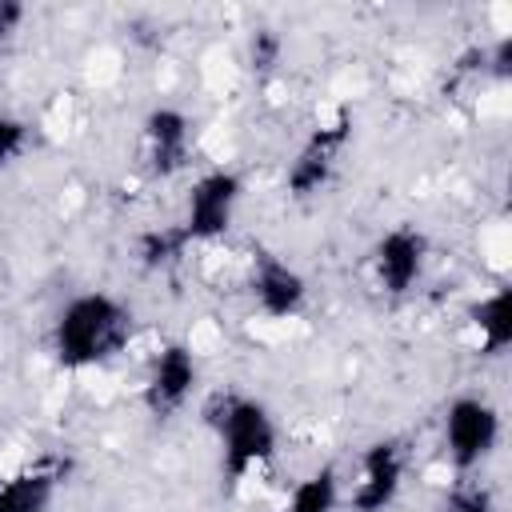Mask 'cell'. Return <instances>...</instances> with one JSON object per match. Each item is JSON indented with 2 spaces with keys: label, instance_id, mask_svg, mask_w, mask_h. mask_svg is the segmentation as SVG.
<instances>
[{
  "label": "cell",
  "instance_id": "7c38bea8",
  "mask_svg": "<svg viewBox=\"0 0 512 512\" xmlns=\"http://www.w3.org/2000/svg\"><path fill=\"white\" fill-rule=\"evenodd\" d=\"M472 328H476V344L484 356H504L512 344V288L496 284L488 296H480V304L472 308Z\"/></svg>",
  "mask_w": 512,
  "mask_h": 512
},
{
  "label": "cell",
  "instance_id": "9c48e42d",
  "mask_svg": "<svg viewBox=\"0 0 512 512\" xmlns=\"http://www.w3.org/2000/svg\"><path fill=\"white\" fill-rule=\"evenodd\" d=\"M140 140H144V160L156 176H176L188 168L192 148H196V124L184 108L176 104H156L140 120Z\"/></svg>",
  "mask_w": 512,
  "mask_h": 512
},
{
  "label": "cell",
  "instance_id": "4fadbf2b",
  "mask_svg": "<svg viewBox=\"0 0 512 512\" xmlns=\"http://www.w3.org/2000/svg\"><path fill=\"white\" fill-rule=\"evenodd\" d=\"M344 500V480L336 464H316L308 476H300L284 500V512H336Z\"/></svg>",
  "mask_w": 512,
  "mask_h": 512
},
{
  "label": "cell",
  "instance_id": "6da1fadb",
  "mask_svg": "<svg viewBox=\"0 0 512 512\" xmlns=\"http://www.w3.org/2000/svg\"><path fill=\"white\" fill-rule=\"evenodd\" d=\"M132 336V312L112 292H76L52 316V356L68 372L96 368L112 360Z\"/></svg>",
  "mask_w": 512,
  "mask_h": 512
},
{
  "label": "cell",
  "instance_id": "5bb4252c",
  "mask_svg": "<svg viewBox=\"0 0 512 512\" xmlns=\"http://www.w3.org/2000/svg\"><path fill=\"white\" fill-rule=\"evenodd\" d=\"M188 236H184V228L176 224V228H148L140 240H136V256H140V264L144 268H152V272H164V268H172V264H180L184 260V252H188Z\"/></svg>",
  "mask_w": 512,
  "mask_h": 512
},
{
  "label": "cell",
  "instance_id": "ba28073f",
  "mask_svg": "<svg viewBox=\"0 0 512 512\" xmlns=\"http://www.w3.org/2000/svg\"><path fill=\"white\" fill-rule=\"evenodd\" d=\"M372 280L384 296H408L428 272V236L412 224H396L380 232V240L368 252Z\"/></svg>",
  "mask_w": 512,
  "mask_h": 512
},
{
  "label": "cell",
  "instance_id": "5b68a950",
  "mask_svg": "<svg viewBox=\"0 0 512 512\" xmlns=\"http://www.w3.org/2000/svg\"><path fill=\"white\" fill-rule=\"evenodd\" d=\"M348 144H352V120L348 116H336L328 124H316L304 136V144L296 148V156L288 160V168H284V192L292 200L320 196L332 184V176H336Z\"/></svg>",
  "mask_w": 512,
  "mask_h": 512
},
{
  "label": "cell",
  "instance_id": "ac0fdd59",
  "mask_svg": "<svg viewBox=\"0 0 512 512\" xmlns=\"http://www.w3.org/2000/svg\"><path fill=\"white\" fill-rule=\"evenodd\" d=\"M24 20H28V8L20 0H0V44H12Z\"/></svg>",
  "mask_w": 512,
  "mask_h": 512
},
{
  "label": "cell",
  "instance_id": "8992f818",
  "mask_svg": "<svg viewBox=\"0 0 512 512\" xmlns=\"http://www.w3.org/2000/svg\"><path fill=\"white\" fill-rule=\"evenodd\" d=\"M408 480V452L396 436H380L372 440L360 460H356V476L348 488V508L352 512H388Z\"/></svg>",
  "mask_w": 512,
  "mask_h": 512
},
{
  "label": "cell",
  "instance_id": "d6986e66",
  "mask_svg": "<svg viewBox=\"0 0 512 512\" xmlns=\"http://www.w3.org/2000/svg\"><path fill=\"white\" fill-rule=\"evenodd\" d=\"M484 60H488V68H492L496 80H508L512 76V36H500L492 44V52H484Z\"/></svg>",
  "mask_w": 512,
  "mask_h": 512
},
{
  "label": "cell",
  "instance_id": "30bf717a",
  "mask_svg": "<svg viewBox=\"0 0 512 512\" xmlns=\"http://www.w3.org/2000/svg\"><path fill=\"white\" fill-rule=\"evenodd\" d=\"M248 292L260 316L268 320H296L308 308V280L280 256H260L248 276Z\"/></svg>",
  "mask_w": 512,
  "mask_h": 512
},
{
  "label": "cell",
  "instance_id": "277c9868",
  "mask_svg": "<svg viewBox=\"0 0 512 512\" xmlns=\"http://www.w3.org/2000/svg\"><path fill=\"white\" fill-rule=\"evenodd\" d=\"M244 200V180L232 168H208L192 180L188 196H184V236L192 244H212L220 236H228L236 212Z\"/></svg>",
  "mask_w": 512,
  "mask_h": 512
},
{
  "label": "cell",
  "instance_id": "e0dca14e",
  "mask_svg": "<svg viewBox=\"0 0 512 512\" xmlns=\"http://www.w3.org/2000/svg\"><path fill=\"white\" fill-rule=\"evenodd\" d=\"M28 148V124L12 112H0V168L16 164Z\"/></svg>",
  "mask_w": 512,
  "mask_h": 512
},
{
  "label": "cell",
  "instance_id": "8fae6325",
  "mask_svg": "<svg viewBox=\"0 0 512 512\" xmlns=\"http://www.w3.org/2000/svg\"><path fill=\"white\" fill-rule=\"evenodd\" d=\"M60 476L52 468L28 464L0 476V512H48L56 500Z\"/></svg>",
  "mask_w": 512,
  "mask_h": 512
},
{
  "label": "cell",
  "instance_id": "2e32d148",
  "mask_svg": "<svg viewBox=\"0 0 512 512\" xmlns=\"http://www.w3.org/2000/svg\"><path fill=\"white\" fill-rule=\"evenodd\" d=\"M280 52H284V44H280V36L272 28H256L248 36V64H252V72H272L280 64Z\"/></svg>",
  "mask_w": 512,
  "mask_h": 512
},
{
  "label": "cell",
  "instance_id": "52a82bcc",
  "mask_svg": "<svg viewBox=\"0 0 512 512\" xmlns=\"http://www.w3.org/2000/svg\"><path fill=\"white\" fill-rule=\"evenodd\" d=\"M200 388V360L192 352V344L184 340H168L152 352L148 360V372H144V408L152 416H172L180 412Z\"/></svg>",
  "mask_w": 512,
  "mask_h": 512
},
{
  "label": "cell",
  "instance_id": "7a4b0ae2",
  "mask_svg": "<svg viewBox=\"0 0 512 512\" xmlns=\"http://www.w3.org/2000/svg\"><path fill=\"white\" fill-rule=\"evenodd\" d=\"M208 424L220 444V476L232 488L260 476L280 452V424L272 408L256 396H244V392L216 396Z\"/></svg>",
  "mask_w": 512,
  "mask_h": 512
},
{
  "label": "cell",
  "instance_id": "9a60e30c",
  "mask_svg": "<svg viewBox=\"0 0 512 512\" xmlns=\"http://www.w3.org/2000/svg\"><path fill=\"white\" fill-rule=\"evenodd\" d=\"M440 512H496V496L484 484H460L444 496Z\"/></svg>",
  "mask_w": 512,
  "mask_h": 512
},
{
  "label": "cell",
  "instance_id": "3957f363",
  "mask_svg": "<svg viewBox=\"0 0 512 512\" xmlns=\"http://www.w3.org/2000/svg\"><path fill=\"white\" fill-rule=\"evenodd\" d=\"M500 436H504V416L488 396L464 392L448 400L440 420V444H444V460L456 472H476L480 464H488L492 452L500 448Z\"/></svg>",
  "mask_w": 512,
  "mask_h": 512
}]
</instances>
